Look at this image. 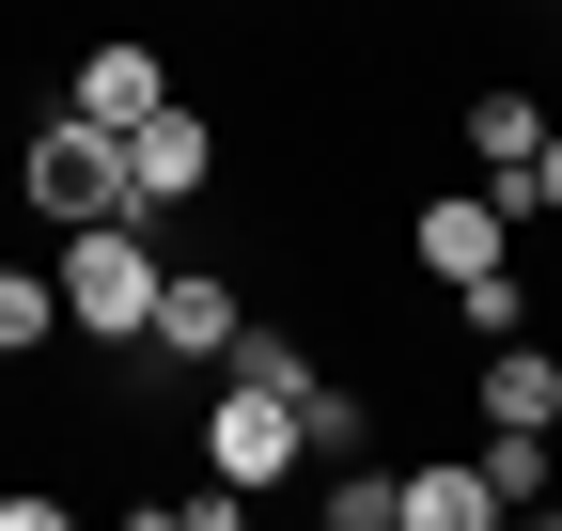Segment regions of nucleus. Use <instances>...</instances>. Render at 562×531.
Segmentation results:
<instances>
[{
    "instance_id": "f257e3e1",
    "label": "nucleus",
    "mask_w": 562,
    "mask_h": 531,
    "mask_svg": "<svg viewBox=\"0 0 562 531\" xmlns=\"http://www.w3.org/2000/svg\"><path fill=\"white\" fill-rule=\"evenodd\" d=\"M63 328H94V344H140V313H157V219H63Z\"/></svg>"
},
{
    "instance_id": "f03ea898",
    "label": "nucleus",
    "mask_w": 562,
    "mask_h": 531,
    "mask_svg": "<svg viewBox=\"0 0 562 531\" xmlns=\"http://www.w3.org/2000/svg\"><path fill=\"white\" fill-rule=\"evenodd\" d=\"M16 204L63 235V219H140V188H125V142L94 110H47L32 142H16Z\"/></svg>"
},
{
    "instance_id": "7ed1b4c3",
    "label": "nucleus",
    "mask_w": 562,
    "mask_h": 531,
    "mask_svg": "<svg viewBox=\"0 0 562 531\" xmlns=\"http://www.w3.org/2000/svg\"><path fill=\"white\" fill-rule=\"evenodd\" d=\"M313 470V438H297V391H266V375H220L203 391V485H297Z\"/></svg>"
},
{
    "instance_id": "20e7f679",
    "label": "nucleus",
    "mask_w": 562,
    "mask_h": 531,
    "mask_svg": "<svg viewBox=\"0 0 562 531\" xmlns=\"http://www.w3.org/2000/svg\"><path fill=\"white\" fill-rule=\"evenodd\" d=\"M110 142H125V188H140V219H172V204H203V188H220V125H203V110H140V125H110Z\"/></svg>"
},
{
    "instance_id": "39448f33",
    "label": "nucleus",
    "mask_w": 562,
    "mask_h": 531,
    "mask_svg": "<svg viewBox=\"0 0 562 531\" xmlns=\"http://www.w3.org/2000/svg\"><path fill=\"white\" fill-rule=\"evenodd\" d=\"M140 344L220 375V344H235V282H220V266H157V313H140Z\"/></svg>"
},
{
    "instance_id": "423d86ee",
    "label": "nucleus",
    "mask_w": 562,
    "mask_h": 531,
    "mask_svg": "<svg viewBox=\"0 0 562 531\" xmlns=\"http://www.w3.org/2000/svg\"><path fill=\"white\" fill-rule=\"evenodd\" d=\"M501 235H516V204H501V188H438V204L406 219L422 282H469V266H501Z\"/></svg>"
},
{
    "instance_id": "0eeeda50",
    "label": "nucleus",
    "mask_w": 562,
    "mask_h": 531,
    "mask_svg": "<svg viewBox=\"0 0 562 531\" xmlns=\"http://www.w3.org/2000/svg\"><path fill=\"white\" fill-rule=\"evenodd\" d=\"M157 94H172V63L140 47V32H94V47H79V94H63V110H94V125H140Z\"/></svg>"
},
{
    "instance_id": "6e6552de",
    "label": "nucleus",
    "mask_w": 562,
    "mask_h": 531,
    "mask_svg": "<svg viewBox=\"0 0 562 531\" xmlns=\"http://www.w3.org/2000/svg\"><path fill=\"white\" fill-rule=\"evenodd\" d=\"M469 157H484V188L531 219V157H547V110L531 94H469Z\"/></svg>"
},
{
    "instance_id": "1a4fd4ad",
    "label": "nucleus",
    "mask_w": 562,
    "mask_h": 531,
    "mask_svg": "<svg viewBox=\"0 0 562 531\" xmlns=\"http://www.w3.org/2000/svg\"><path fill=\"white\" fill-rule=\"evenodd\" d=\"M501 516V485L469 470V453H438V470H391V531H484Z\"/></svg>"
},
{
    "instance_id": "9d476101",
    "label": "nucleus",
    "mask_w": 562,
    "mask_h": 531,
    "mask_svg": "<svg viewBox=\"0 0 562 531\" xmlns=\"http://www.w3.org/2000/svg\"><path fill=\"white\" fill-rule=\"evenodd\" d=\"M484 422H547V438H562V360L531 344V328L484 344Z\"/></svg>"
},
{
    "instance_id": "9b49d317",
    "label": "nucleus",
    "mask_w": 562,
    "mask_h": 531,
    "mask_svg": "<svg viewBox=\"0 0 562 531\" xmlns=\"http://www.w3.org/2000/svg\"><path fill=\"white\" fill-rule=\"evenodd\" d=\"M63 344V282L47 266H0V360H47Z\"/></svg>"
},
{
    "instance_id": "f8f14e48",
    "label": "nucleus",
    "mask_w": 562,
    "mask_h": 531,
    "mask_svg": "<svg viewBox=\"0 0 562 531\" xmlns=\"http://www.w3.org/2000/svg\"><path fill=\"white\" fill-rule=\"evenodd\" d=\"M220 375H266V391H313V344H297V328H250V313H235V344H220Z\"/></svg>"
},
{
    "instance_id": "ddd939ff",
    "label": "nucleus",
    "mask_w": 562,
    "mask_h": 531,
    "mask_svg": "<svg viewBox=\"0 0 562 531\" xmlns=\"http://www.w3.org/2000/svg\"><path fill=\"white\" fill-rule=\"evenodd\" d=\"M469 470H484V485H501V516H516V500H547V422H501V438H484V453H469Z\"/></svg>"
},
{
    "instance_id": "4468645a",
    "label": "nucleus",
    "mask_w": 562,
    "mask_h": 531,
    "mask_svg": "<svg viewBox=\"0 0 562 531\" xmlns=\"http://www.w3.org/2000/svg\"><path fill=\"white\" fill-rule=\"evenodd\" d=\"M453 313H469V344H501V328H531V282H516V266H469Z\"/></svg>"
},
{
    "instance_id": "2eb2a0df",
    "label": "nucleus",
    "mask_w": 562,
    "mask_h": 531,
    "mask_svg": "<svg viewBox=\"0 0 562 531\" xmlns=\"http://www.w3.org/2000/svg\"><path fill=\"white\" fill-rule=\"evenodd\" d=\"M328 470H344V485H313L328 531H391V470H360V453H328Z\"/></svg>"
},
{
    "instance_id": "dca6fc26",
    "label": "nucleus",
    "mask_w": 562,
    "mask_h": 531,
    "mask_svg": "<svg viewBox=\"0 0 562 531\" xmlns=\"http://www.w3.org/2000/svg\"><path fill=\"white\" fill-rule=\"evenodd\" d=\"M360 422H375V407H360V391H328V375L297 391V438H313V453H360Z\"/></svg>"
},
{
    "instance_id": "f3484780",
    "label": "nucleus",
    "mask_w": 562,
    "mask_h": 531,
    "mask_svg": "<svg viewBox=\"0 0 562 531\" xmlns=\"http://www.w3.org/2000/svg\"><path fill=\"white\" fill-rule=\"evenodd\" d=\"M531 204H547V219H562V125H547V157H531Z\"/></svg>"
}]
</instances>
